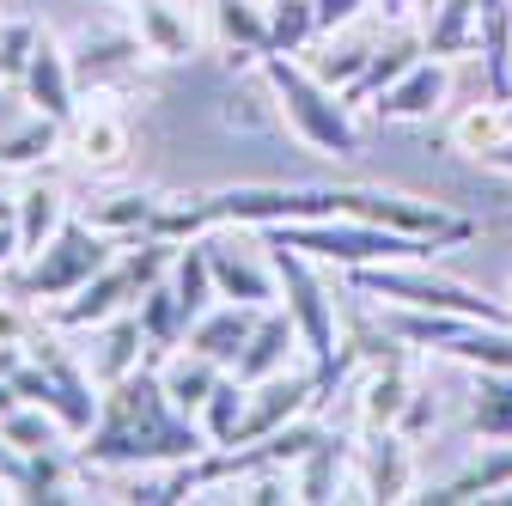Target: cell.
I'll use <instances>...</instances> for the list:
<instances>
[{"mask_svg":"<svg viewBox=\"0 0 512 506\" xmlns=\"http://www.w3.org/2000/svg\"><path fill=\"white\" fill-rule=\"evenodd\" d=\"M25 476H31V458L25 452H13L7 439H0V488H7L13 500H19V488H25Z\"/></svg>","mask_w":512,"mask_h":506,"instance_id":"39","label":"cell"},{"mask_svg":"<svg viewBox=\"0 0 512 506\" xmlns=\"http://www.w3.org/2000/svg\"><path fill=\"white\" fill-rule=\"evenodd\" d=\"M445 98H452V61L421 55L397 86H384V92L372 98V116H378V122H427Z\"/></svg>","mask_w":512,"mask_h":506,"instance_id":"12","label":"cell"},{"mask_svg":"<svg viewBox=\"0 0 512 506\" xmlns=\"http://www.w3.org/2000/svg\"><path fill=\"white\" fill-rule=\"evenodd\" d=\"M348 281L384 305H409V311H445V318H476V324H512V305L488 299L452 275H433L427 257L415 263H372V269H348Z\"/></svg>","mask_w":512,"mask_h":506,"instance_id":"4","label":"cell"},{"mask_svg":"<svg viewBox=\"0 0 512 506\" xmlns=\"http://www.w3.org/2000/svg\"><path fill=\"white\" fill-rule=\"evenodd\" d=\"M433 421H439V403L415 385V397H409V403H403V415H397V433H403V439H421Z\"/></svg>","mask_w":512,"mask_h":506,"instance_id":"37","label":"cell"},{"mask_svg":"<svg viewBox=\"0 0 512 506\" xmlns=\"http://www.w3.org/2000/svg\"><path fill=\"white\" fill-rule=\"evenodd\" d=\"M256 318L263 311L256 305H238V299H220V305H208L196 324H189V348H202V354H214L220 366H232L238 354H244V342H250V330H256Z\"/></svg>","mask_w":512,"mask_h":506,"instance_id":"20","label":"cell"},{"mask_svg":"<svg viewBox=\"0 0 512 506\" xmlns=\"http://www.w3.org/2000/svg\"><path fill=\"white\" fill-rule=\"evenodd\" d=\"M482 165H494V171H506V177H512V135H506V141H500V147H494Z\"/></svg>","mask_w":512,"mask_h":506,"instance_id":"42","label":"cell"},{"mask_svg":"<svg viewBox=\"0 0 512 506\" xmlns=\"http://www.w3.org/2000/svg\"><path fill=\"white\" fill-rule=\"evenodd\" d=\"M116 263V238L98 232L92 220H74L61 226L37 257H25V281H19V299H43V305H61V299H74L98 269Z\"/></svg>","mask_w":512,"mask_h":506,"instance_id":"7","label":"cell"},{"mask_svg":"<svg viewBox=\"0 0 512 506\" xmlns=\"http://www.w3.org/2000/svg\"><path fill=\"white\" fill-rule=\"evenodd\" d=\"M311 37H324V31H317V7H311V0H269V49L305 55Z\"/></svg>","mask_w":512,"mask_h":506,"instance_id":"33","label":"cell"},{"mask_svg":"<svg viewBox=\"0 0 512 506\" xmlns=\"http://www.w3.org/2000/svg\"><path fill=\"white\" fill-rule=\"evenodd\" d=\"M208 452V433L196 415H183L165 385L159 366H135L128 378L104 385L98 421L80 439V458L92 470H141V464H189Z\"/></svg>","mask_w":512,"mask_h":506,"instance_id":"1","label":"cell"},{"mask_svg":"<svg viewBox=\"0 0 512 506\" xmlns=\"http://www.w3.org/2000/svg\"><path fill=\"white\" fill-rule=\"evenodd\" d=\"M37 336V318H31V311H25V299H0V348H7V342H31Z\"/></svg>","mask_w":512,"mask_h":506,"instance_id":"36","label":"cell"},{"mask_svg":"<svg viewBox=\"0 0 512 506\" xmlns=\"http://www.w3.org/2000/svg\"><path fill=\"white\" fill-rule=\"evenodd\" d=\"M128 7H135V37L153 61H189L202 49L196 0H128Z\"/></svg>","mask_w":512,"mask_h":506,"instance_id":"11","label":"cell"},{"mask_svg":"<svg viewBox=\"0 0 512 506\" xmlns=\"http://www.w3.org/2000/svg\"><path fill=\"white\" fill-rule=\"evenodd\" d=\"M336 488H348V500H366L360 476L342 482V439L324 433V439H317V446L293 464V500H336Z\"/></svg>","mask_w":512,"mask_h":506,"instance_id":"24","label":"cell"},{"mask_svg":"<svg viewBox=\"0 0 512 506\" xmlns=\"http://www.w3.org/2000/svg\"><path fill=\"white\" fill-rule=\"evenodd\" d=\"M208 238V263H214V287L220 299H238V305H281V275H275V257L269 244L250 250L244 244V226H214L202 232Z\"/></svg>","mask_w":512,"mask_h":506,"instance_id":"8","label":"cell"},{"mask_svg":"<svg viewBox=\"0 0 512 506\" xmlns=\"http://www.w3.org/2000/svg\"><path fill=\"white\" fill-rule=\"evenodd\" d=\"M409 397H415V378H409V366L391 354L384 366L366 372V385H360V397H354V415H360V427H397V415H403Z\"/></svg>","mask_w":512,"mask_h":506,"instance_id":"23","label":"cell"},{"mask_svg":"<svg viewBox=\"0 0 512 506\" xmlns=\"http://www.w3.org/2000/svg\"><path fill=\"white\" fill-rule=\"evenodd\" d=\"M372 55H378V43H342V49L330 43L324 55H311V74L342 92V86H354V80L366 74V61H372Z\"/></svg>","mask_w":512,"mask_h":506,"instance_id":"35","label":"cell"},{"mask_svg":"<svg viewBox=\"0 0 512 506\" xmlns=\"http://www.w3.org/2000/svg\"><path fill=\"white\" fill-rule=\"evenodd\" d=\"M19 92H25V104H31L37 116H55V122H68V116L80 110V74H74V55L61 49L49 31L37 37L31 61H25Z\"/></svg>","mask_w":512,"mask_h":506,"instance_id":"10","label":"cell"},{"mask_svg":"<svg viewBox=\"0 0 512 506\" xmlns=\"http://www.w3.org/2000/svg\"><path fill=\"white\" fill-rule=\"evenodd\" d=\"M232 366H220L214 354H202V348H171L165 360H159V385H165V397L183 409V415H202V403L214 397V385L226 378Z\"/></svg>","mask_w":512,"mask_h":506,"instance_id":"18","label":"cell"},{"mask_svg":"<svg viewBox=\"0 0 512 506\" xmlns=\"http://www.w3.org/2000/svg\"><path fill=\"white\" fill-rule=\"evenodd\" d=\"M506 135H512V110H506L500 98H488V104H470V110L458 116V129H452L458 153H470V159H488V153H494Z\"/></svg>","mask_w":512,"mask_h":506,"instance_id":"27","label":"cell"},{"mask_svg":"<svg viewBox=\"0 0 512 506\" xmlns=\"http://www.w3.org/2000/svg\"><path fill=\"white\" fill-rule=\"evenodd\" d=\"M269 257H275V275H281V305L299 324V348L311 354L324 391H336V378L348 372V348H342V324H336V299H330L324 275H317V257H305L293 244H275V238H269Z\"/></svg>","mask_w":512,"mask_h":506,"instance_id":"3","label":"cell"},{"mask_svg":"<svg viewBox=\"0 0 512 506\" xmlns=\"http://www.w3.org/2000/svg\"><path fill=\"white\" fill-rule=\"evenodd\" d=\"M135 55H141V37H86V43H80V55H74L80 92H92V86L116 80V74H122Z\"/></svg>","mask_w":512,"mask_h":506,"instance_id":"28","label":"cell"},{"mask_svg":"<svg viewBox=\"0 0 512 506\" xmlns=\"http://www.w3.org/2000/svg\"><path fill=\"white\" fill-rule=\"evenodd\" d=\"M421 55H427V49H421V37H397V43H384V49L366 61V74H360L354 86H342V98H348L354 110H372V98H378L384 86H397Z\"/></svg>","mask_w":512,"mask_h":506,"instance_id":"26","label":"cell"},{"mask_svg":"<svg viewBox=\"0 0 512 506\" xmlns=\"http://www.w3.org/2000/svg\"><path fill=\"white\" fill-rule=\"evenodd\" d=\"M135 318H141V336H147V354H153V360H165L171 348L189 342V311H183V299H177V287H171V269L141 293Z\"/></svg>","mask_w":512,"mask_h":506,"instance_id":"22","label":"cell"},{"mask_svg":"<svg viewBox=\"0 0 512 506\" xmlns=\"http://www.w3.org/2000/svg\"><path fill=\"white\" fill-rule=\"evenodd\" d=\"M171 257H177L171 238H141V250H122V257L110 269H98L74 299L49 305V330H98V324L122 318V311H135L141 293L171 269Z\"/></svg>","mask_w":512,"mask_h":506,"instance_id":"5","label":"cell"},{"mask_svg":"<svg viewBox=\"0 0 512 506\" xmlns=\"http://www.w3.org/2000/svg\"><path fill=\"white\" fill-rule=\"evenodd\" d=\"M409 446L415 439H403L397 427H366V446L354 458V476H360L366 500H409V482H415Z\"/></svg>","mask_w":512,"mask_h":506,"instance_id":"13","label":"cell"},{"mask_svg":"<svg viewBox=\"0 0 512 506\" xmlns=\"http://www.w3.org/2000/svg\"><path fill=\"white\" fill-rule=\"evenodd\" d=\"M0 220H13V202H7V196H0Z\"/></svg>","mask_w":512,"mask_h":506,"instance_id":"43","label":"cell"},{"mask_svg":"<svg viewBox=\"0 0 512 506\" xmlns=\"http://www.w3.org/2000/svg\"><path fill=\"white\" fill-rule=\"evenodd\" d=\"M37 37H43L37 19H25V13H0V80H7V86L25 80V61H31Z\"/></svg>","mask_w":512,"mask_h":506,"instance_id":"34","label":"cell"},{"mask_svg":"<svg viewBox=\"0 0 512 506\" xmlns=\"http://www.w3.org/2000/svg\"><path fill=\"white\" fill-rule=\"evenodd\" d=\"M0 439H7L13 452H25V458H37V452H49V446H61V421L49 415V409H37V403H19L13 415H0Z\"/></svg>","mask_w":512,"mask_h":506,"instance_id":"31","label":"cell"},{"mask_svg":"<svg viewBox=\"0 0 512 506\" xmlns=\"http://www.w3.org/2000/svg\"><path fill=\"white\" fill-rule=\"evenodd\" d=\"M61 147H68L86 171H104V165H122V153H128V129L116 122V110H104V104H80L68 122H61Z\"/></svg>","mask_w":512,"mask_h":506,"instance_id":"16","label":"cell"},{"mask_svg":"<svg viewBox=\"0 0 512 506\" xmlns=\"http://www.w3.org/2000/svg\"><path fill=\"white\" fill-rule=\"evenodd\" d=\"M476 439H512V372H482L476 403H470Z\"/></svg>","mask_w":512,"mask_h":506,"instance_id":"29","label":"cell"},{"mask_svg":"<svg viewBox=\"0 0 512 506\" xmlns=\"http://www.w3.org/2000/svg\"><path fill=\"white\" fill-rule=\"evenodd\" d=\"M275 244H293L317 263H336V269H372V263H415V257H439V244L427 238H409V232H391V226H372V220H299V226H269Z\"/></svg>","mask_w":512,"mask_h":506,"instance_id":"6","label":"cell"},{"mask_svg":"<svg viewBox=\"0 0 512 506\" xmlns=\"http://www.w3.org/2000/svg\"><path fill=\"white\" fill-rule=\"evenodd\" d=\"M421 7H433V0H421Z\"/></svg>","mask_w":512,"mask_h":506,"instance_id":"45","label":"cell"},{"mask_svg":"<svg viewBox=\"0 0 512 506\" xmlns=\"http://www.w3.org/2000/svg\"><path fill=\"white\" fill-rule=\"evenodd\" d=\"M55 147H61V122L31 110V122H25V129L0 135V165H7V171H31V165H37V159H49Z\"/></svg>","mask_w":512,"mask_h":506,"instance_id":"32","label":"cell"},{"mask_svg":"<svg viewBox=\"0 0 512 506\" xmlns=\"http://www.w3.org/2000/svg\"><path fill=\"white\" fill-rule=\"evenodd\" d=\"M311 403H324V378H317V366H287L275 378H263V385H250V403H244V421H238V439L232 446H256V439H269L281 427H293Z\"/></svg>","mask_w":512,"mask_h":506,"instance_id":"9","label":"cell"},{"mask_svg":"<svg viewBox=\"0 0 512 506\" xmlns=\"http://www.w3.org/2000/svg\"><path fill=\"white\" fill-rule=\"evenodd\" d=\"M208 13H214V37L232 68L269 55V0H208Z\"/></svg>","mask_w":512,"mask_h":506,"instance_id":"17","label":"cell"},{"mask_svg":"<svg viewBox=\"0 0 512 506\" xmlns=\"http://www.w3.org/2000/svg\"><path fill=\"white\" fill-rule=\"evenodd\" d=\"M244 403H250V385H244L238 372H226L220 385H214V397L202 403V415H196V421H202V433H208V446H232V439H238Z\"/></svg>","mask_w":512,"mask_h":506,"instance_id":"30","label":"cell"},{"mask_svg":"<svg viewBox=\"0 0 512 506\" xmlns=\"http://www.w3.org/2000/svg\"><path fill=\"white\" fill-rule=\"evenodd\" d=\"M506 305H512V281H506Z\"/></svg>","mask_w":512,"mask_h":506,"instance_id":"44","label":"cell"},{"mask_svg":"<svg viewBox=\"0 0 512 506\" xmlns=\"http://www.w3.org/2000/svg\"><path fill=\"white\" fill-rule=\"evenodd\" d=\"M293 348H299V324H293V311L287 305H263V318H256L244 354L232 360V372L244 378V385H263V378L287 372L293 366Z\"/></svg>","mask_w":512,"mask_h":506,"instance_id":"14","label":"cell"},{"mask_svg":"<svg viewBox=\"0 0 512 506\" xmlns=\"http://www.w3.org/2000/svg\"><path fill=\"white\" fill-rule=\"evenodd\" d=\"M159 214H165V196H147V189H122V196H104V202L86 208V220H92L98 232H110V238H135V244L153 238Z\"/></svg>","mask_w":512,"mask_h":506,"instance_id":"25","label":"cell"},{"mask_svg":"<svg viewBox=\"0 0 512 506\" xmlns=\"http://www.w3.org/2000/svg\"><path fill=\"white\" fill-rule=\"evenodd\" d=\"M7 263H25V250H19V226L0 220V269H7Z\"/></svg>","mask_w":512,"mask_h":506,"instance_id":"40","label":"cell"},{"mask_svg":"<svg viewBox=\"0 0 512 506\" xmlns=\"http://www.w3.org/2000/svg\"><path fill=\"white\" fill-rule=\"evenodd\" d=\"M141 360H153V354H147V336H141V318H135V311H122V318H110V324L92 330L86 366H92V378H98V391L116 385V378H128Z\"/></svg>","mask_w":512,"mask_h":506,"instance_id":"19","label":"cell"},{"mask_svg":"<svg viewBox=\"0 0 512 506\" xmlns=\"http://www.w3.org/2000/svg\"><path fill=\"white\" fill-rule=\"evenodd\" d=\"M256 68H263V80H269V92H275L281 122H287V129H293L311 153H324V159H354V153H360L354 104H348L336 86H324L311 68H299V61L281 55V49H269Z\"/></svg>","mask_w":512,"mask_h":506,"instance_id":"2","label":"cell"},{"mask_svg":"<svg viewBox=\"0 0 512 506\" xmlns=\"http://www.w3.org/2000/svg\"><path fill=\"white\" fill-rule=\"evenodd\" d=\"M421 49L439 61L482 55V0H433V7H421Z\"/></svg>","mask_w":512,"mask_h":506,"instance_id":"15","label":"cell"},{"mask_svg":"<svg viewBox=\"0 0 512 506\" xmlns=\"http://www.w3.org/2000/svg\"><path fill=\"white\" fill-rule=\"evenodd\" d=\"M372 7H378L384 19H409V13H421V0H372Z\"/></svg>","mask_w":512,"mask_h":506,"instance_id":"41","label":"cell"},{"mask_svg":"<svg viewBox=\"0 0 512 506\" xmlns=\"http://www.w3.org/2000/svg\"><path fill=\"white\" fill-rule=\"evenodd\" d=\"M13 226H19V250L25 257H37V250L68 226V196L49 183V177H31L19 196H13Z\"/></svg>","mask_w":512,"mask_h":506,"instance_id":"21","label":"cell"},{"mask_svg":"<svg viewBox=\"0 0 512 506\" xmlns=\"http://www.w3.org/2000/svg\"><path fill=\"white\" fill-rule=\"evenodd\" d=\"M311 7H317V31L336 37L342 25H354V19H360V7H372V0H311Z\"/></svg>","mask_w":512,"mask_h":506,"instance_id":"38","label":"cell"}]
</instances>
